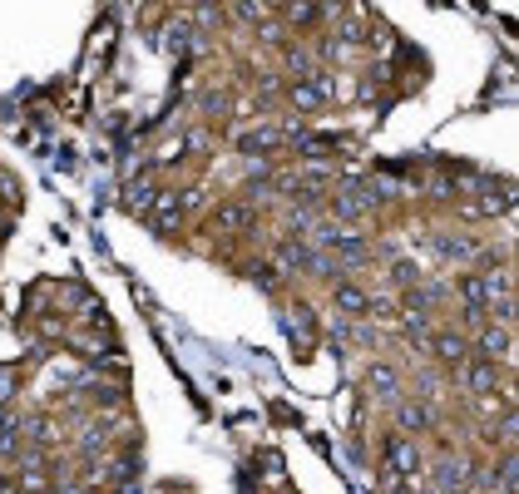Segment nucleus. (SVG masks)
<instances>
[{
	"instance_id": "nucleus-3",
	"label": "nucleus",
	"mask_w": 519,
	"mask_h": 494,
	"mask_svg": "<svg viewBox=\"0 0 519 494\" xmlns=\"http://www.w3.org/2000/svg\"><path fill=\"white\" fill-rule=\"evenodd\" d=\"M425 406H401V430H425Z\"/></svg>"
},
{
	"instance_id": "nucleus-6",
	"label": "nucleus",
	"mask_w": 519,
	"mask_h": 494,
	"mask_svg": "<svg viewBox=\"0 0 519 494\" xmlns=\"http://www.w3.org/2000/svg\"><path fill=\"white\" fill-rule=\"evenodd\" d=\"M376 395H395V376H391V370H376Z\"/></svg>"
},
{
	"instance_id": "nucleus-5",
	"label": "nucleus",
	"mask_w": 519,
	"mask_h": 494,
	"mask_svg": "<svg viewBox=\"0 0 519 494\" xmlns=\"http://www.w3.org/2000/svg\"><path fill=\"white\" fill-rule=\"evenodd\" d=\"M480 346L490 351V356H505V346H509V336H505V331H490V336H484Z\"/></svg>"
},
{
	"instance_id": "nucleus-2",
	"label": "nucleus",
	"mask_w": 519,
	"mask_h": 494,
	"mask_svg": "<svg viewBox=\"0 0 519 494\" xmlns=\"http://www.w3.org/2000/svg\"><path fill=\"white\" fill-rule=\"evenodd\" d=\"M435 351H440L445 361H460V356H465V342H460V336H435Z\"/></svg>"
},
{
	"instance_id": "nucleus-4",
	"label": "nucleus",
	"mask_w": 519,
	"mask_h": 494,
	"mask_svg": "<svg viewBox=\"0 0 519 494\" xmlns=\"http://www.w3.org/2000/svg\"><path fill=\"white\" fill-rule=\"evenodd\" d=\"M391 465H401V470L411 475V470H415V450H411V445H395V440H391Z\"/></svg>"
},
{
	"instance_id": "nucleus-1",
	"label": "nucleus",
	"mask_w": 519,
	"mask_h": 494,
	"mask_svg": "<svg viewBox=\"0 0 519 494\" xmlns=\"http://www.w3.org/2000/svg\"><path fill=\"white\" fill-rule=\"evenodd\" d=\"M337 306H342V312H356V317H361V312H366V297L351 292V287H337Z\"/></svg>"
}]
</instances>
